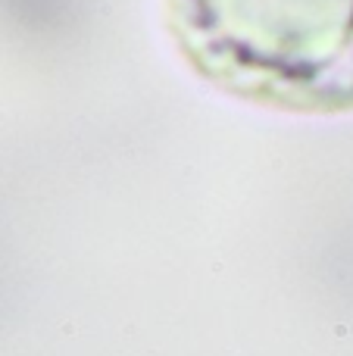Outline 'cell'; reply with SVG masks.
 Wrapping results in <instances>:
<instances>
[{
	"instance_id": "6da1fadb",
	"label": "cell",
	"mask_w": 353,
	"mask_h": 356,
	"mask_svg": "<svg viewBox=\"0 0 353 356\" xmlns=\"http://www.w3.org/2000/svg\"><path fill=\"white\" fill-rule=\"evenodd\" d=\"M185 60L244 100L353 113V0H169Z\"/></svg>"
}]
</instances>
